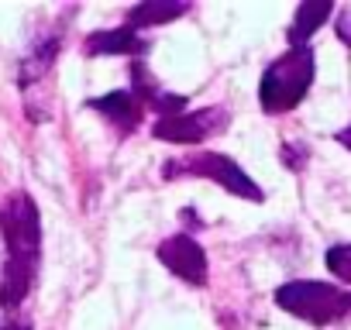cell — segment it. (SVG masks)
I'll list each match as a JSON object with an SVG mask.
<instances>
[{
  "label": "cell",
  "instance_id": "1",
  "mask_svg": "<svg viewBox=\"0 0 351 330\" xmlns=\"http://www.w3.org/2000/svg\"><path fill=\"white\" fill-rule=\"evenodd\" d=\"M0 238H4V272H0V309L14 313L42 265V214L32 193L14 190L0 203Z\"/></svg>",
  "mask_w": 351,
  "mask_h": 330
},
{
  "label": "cell",
  "instance_id": "2",
  "mask_svg": "<svg viewBox=\"0 0 351 330\" xmlns=\"http://www.w3.org/2000/svg\"><path fill=\"white\" fill-rule=\"evenodd\" d=\"M313 73H317V62H313V52L310 49H289L286 55H279L262 73V83H258V103H262V110L265 114H286V110H293L310 93Z\"/></svg>",
  "mask_w": 351,
  "mask_h": 330
},
{
  "label": "cell",
  "instance_id": "13",
  "mask_svg": "<svg viewBox=\"0 0 351 330\" xmlns=\"http://www.w3.org/2000/svg\"><path fill=\"white\" fill-rule=\"evenodd\" d=\"M306 155H310V148L303 144V141H286L282 144V165L286 169H303V162H306Z\"/></svg>",
  "mask_w": 351,
  "mask_h": 330
},
{
  "label": "cell",
  "instance_id": "9",
  "mask_svg": "<svg viewBox=\"0 0 351 330\" xmlns=\"http://www.w3.org/2000/svg\"><path fill=\"white\" fill-rule=\"evenodd\" d=\"M145 49H148V42H145L138 31H131L128 25H124V28L93 31V35H86V42H83V52H86L90 59H97V55H141Z\"/></svg>",
  "mask_w": 351,
  "mask_h": 330
},
{
  "label": "cell",
  "instance_id": "14",
  "mask_svg": "<svg viewBox=\"0 0 351 330\" xmlns=\"http://www.w3.org/2000/svg\"><path fill=\"white\" fill-rule=\"evenodd\" d=\"M334 28H337V38H341L348 49H351V4H348V8L337 14V25H334Z\"/></svg>",
  "mask_w": 351,
  "mask_h": 330
},
{
  "label": "cell",
  "instance_id": "3",
  "mask_svg": "<svg viewBox=\"0 0 351 330\" xmlns=\"http://www.w3.org/2000/svg\"><path fill=\"white\" fill-rule=\"evenodd\" d=\"M279 309L293 313L296 320H306L313 327L337 323L341 316L351 313V292H341L330 282H313V279H296L276 289Z\"/></svg>",
  "mask_w": 351,
  "mask_h": 330
},
{
  "label": "cell",
  "instance_id": "10",
  "mask_svg": "<svg viewBox=\"0 0 351 330\" xmlns=\"http://www.w3.org/2000/svg\"><path fill=\"white\" fill-rule=\"evenodd\" d=\"M330 11H334V4L330 0H306V4H300L296 8V18H293V28H289V45L293 49H306V42L313 38V31L330 18Z\"/></svg>",
  "mask_w": 351,
  "mask_h": 330
},
{
  "label": "cell",
  "instance_id": "11",
  "mask_svg": "<svg viewBox=\"0 0 351 330\" xmlns=\"http://www.w3.org/2000/svg\"><path fill=\"white\" fill-rule=\"evenodd\" d=\"M190 11V4H162V0H145V4L128 11V28L141 31V28H158L165 21H176Z\"/></svg>",
  "mask_w": 351,
  "mask_h": 330
},
{
  "label": "cell",
  "instance_id": "5",
  "mask_svg": "<svg viewBox=\"0 0 351 330\" xmlns=\"http://www.w3.org/2000/svg\"><path fill=\"white\" fill-rule=\"evenodd\" d=\"M62 35H66L62 25H49L28 42V49L18 62V86H21L25 100H32V93L49 83L56 59H59V49H62Z\"/></svg>",
  "mask_w": 351,
  "mask_h": 330
},
{
  "label": "cell",
  "instance_id": "15",
  "mask_svg": "<svg viewBox=\"0 0 351 330\" xmlns=\"http://www.w3.org/2000/svg\"><path fill=\"white\" fill-rule=\"evenodd\" d=\"M0 330H35L28 316H14V313H4L0 316Z\"/></svg>",
  "mask_w": 351,
  "mask_h": 330
},
{
  "label": "cell",
  "instance_id": "6",
  "mask_svg": "<svg viewBox=\"0 0 351 330\" xmlns=\"http://www.w3.org/2000/svg\"><path fill=\"white\" fill-rule=\"evenodd\" d=\"M224 127H228V110L204 107V110H183L176 117H158L152 134L158 141H172V144H200L204 138H210Z\"/></svg>",
  "mask_w": 351,
  "mask_h": 330
},
{
  "label": "cell",
  "instance_id": "12",
  "mask_svg": "<svg viewBox=\"0 0 351 330\" xmlns=\"http://www.w3.org/2000/svg\"><path fill=\"white\" fill-rule=\"evenodd\" d=\"M324 262H327V272H330V275H337L341 282H351V244H334V248H327Z\"/></svg>",
  "mask_w": 351,
  "mask_h": 330
},
{
  "label": "cell",
  "instance_id": "4",
  "mask_svg": "<svg viewBox=\"0 0 351 330\" xmlns=\"http://www.w3.org/2000/svg\"><path fill=\"white\" fill-rule=\"evenodd\" d=\"M165 179H180V176H200V179H214L221 183L231 196H241V200H252V203H262L265 193L258 190V183L248 179V173L241 165L221 151H200V155H183V158H169L165 169H162Z\"/></svg>",
  "mask_w": 351,
  "mask_h": 330
},
{
  "label": "cell",
  "instance_id": "16",
  "mask_svg": "<svg viewBox=\"0 0 351 330\" xmlns=\"http://www.w3.org/2000/svg\"><path fill=\"white\" fill-rule=\"evenodd\" d=\"M337 141H341L344 148H351V124H348L344 131H337Z\"/></svg>",
  "mask_w": 351,
  "mask_h": 330
},
{
  "label": "cell",
  "instance_id": "7",
  "mask_svg": "<svg viewBox=\"0 0 351 330\" xmlns=\"http://www.w3.org/2000/svg\"><path fill=\"white\" fill-rule=\"evenodd\" d=\"M158 262L190 285H207V255L204 248L197 244V238L190 234H176V238H165L158 248H155Z\"/></svg>",
  "mask_w": 351,
  "mask_h": 330
},
{
  "label": "cell",
  "instance_id": "8",
  "mask_svg": "<svg viewBox=\"0 0 351 330\" xmlns=\"http://www.w3.org/2000/svg\"><path fill=\"white\" fill-rule=\"evenodd\" d=\"M90 110H97L100 117H107L121 134H128V131H138V124H141V114H145V103L138 100V93L134 90H114V93H107V97H97V100H90L86 103Z\"/></svg>",
  "mask_w": 351,
  "mask_h": 330
}]
</instances>
